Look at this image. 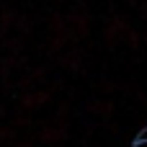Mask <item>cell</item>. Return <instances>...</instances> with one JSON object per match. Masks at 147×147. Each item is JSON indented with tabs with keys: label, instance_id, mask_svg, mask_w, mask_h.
I'll return each mask as SVG.
<instances>
[{
	"label": "cell",
	"instance_id": "1",
	"mask_svg": "<svg viewBox=\"0 0 147 147\" xmlns=\"http://www.w3.org/2000/svg\"><path fill=\"white\" fill-rule=\"evenodd\" d=\"M137 140H140V142H147V127L140 132V137H137Z\"/></svg>",
	"mask_w": 147,
	"mask_h": 147
}]
</instances>
